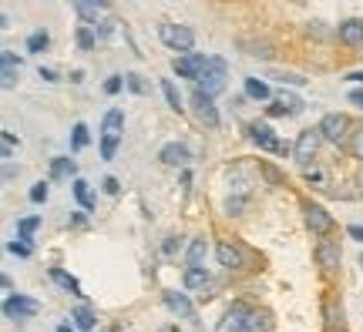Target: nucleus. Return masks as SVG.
Masks as SVG:
<instances>
[{"label":"nucleus","instance_id":"f257e3e1","mask_svg":"<svg viewBox=\"0 0 363 332\" xmlns=\"http://www.w3.org/2000/svg\"><path fill=\"white\" fill-rule=\"evenodd\" d=\"M158 40L169 47V51H179V57H189L195 47V34L189 30L185 24H172V21H165V24H158Z\"/></svg>","mask_w":363,"mask_h":332},{"label":"nucleus","instance_id":"f03ea898","mask_svg":"<svg viewBox=\"0 0 363 332\" xmlns=\"http://www.w3.org/2000/svg\"><path fill=\"white\" fill-rule=\"evenodd\" d=\"M350 118L340 115V111H330V115H323V121H320V134H323V141H330V144H347V138H350Z\"/></svg>","mask_w":363,"mask_h":332},{"label":"nucleus","instance_id":"7ed1b4c3","mask_svg":"<svg viewBox=\"0 0 363 332\" xmlns=\"http://www.w3.org/2000/svg\"><path fill=\"white\" fill-rule=\"evenodd\" d=\"M225 74H229L225 61H222V57H212V61H208V71L199 77L195 91H202V94H208V98H216V94L225 88Z\"/></svg>","mask_w":363,"mask_h":332},{"label":"nucleus","instance_id":"20e7f679","mask_svg":"<svg viewBox=\"0 0 363 332\" xmlns=\"http://www.w3.org/2000/svg\"><path fill=\"white\" fill-rule=\"evenodd\" d=\"M303 218H306V225H310L313 235H320V239H326L330 231L337 229L333 215L326 212L323 205H316V202H303Z\"/></svg>","mask_w":363,"mask_h":332},{"label":"nucleus","instance_id":"39448f33","mask_svg":"<svg viewBox=\"0 0 363 332\" xmlns=\"http://www.w3.org/2000/svg\"><path fill=\"white\" fill-rule=\"evenodd\" d=\"M320 144H323V134H320V128H310L303 131L296 138V144H293V154H296V161L303 168L313 165V158H316V151H320Z\"/></svg>","mask_w":363,"mask_h":332},{"label":"nucleus","instance_id":"423d86ee","mask_svg":"<svg viewBox=\"0 0 363 332\" xmlns=\"http://www.w3.org/2000/svg\"><path fill=\"white\" fill-rule=\"evenodd\" d=\"M208 61L212 57H206V54H189V57H175L172 61V71L179 77H189V81H195L199 84V77L208 71Z\"/></svg>","mask_w":363,"mask_h":332},{"label":"nucleus","instance_id":"0eeeda50","mask_svg":"<svg viewBox=\"0 0 363 332\" xmlns=\"http://www.w3.org/2000/svg\"><path fill=\"white\" fill-rule=\"evenodd\" d=\"M216 258H219V265L225 272H242L246 268V252H242V245H235V242L216 245Z\"/></svg>","mask_w":363,"mask_h":332},{"label":"nucleus","instance_id":"6e6552de","mask_svg":"<svg viewBox=\"0 0 363 332\" xmlns=\"http://www.w3.org/2000/svg\"><path fill=\"white\" fill-rule=\"evenodd\" d=\"M40 312V306L34 299H27V295H7L4 299V316L7 319H34Z\"/></svg>","mask_w":363,"mask_h":332},{"label":"nucleus","instance_id":"1a4fd4ad","mask_svg":"<svg viewBox=\"0 0 363 332\" xmlns=\"http://www.w3.org/2000/svg\"><path fill=\"white\" fill-rule=\"evenodd\" d=\"M246 134L252 144H259L262 151H276L279 154V148H283V141L272 134V128L266 125V121H252V125H246Z\"/></svg>","mask_w":363,"mask_h":332},{"label":"nucleus","instance_id":"9d476101","mask_svg":"<svg viewBox=\"0 0 363 332\" xmlns=\"http://www.w3.org/2000/svg\"><path fill=\"white\" fill-rule=\"evenodd\" d=\"M316 262H320V268H323L326 275H333L340 268V262H343L340 245L333 242V239H320V245H316Z\"/></svg>","mask_w":363,"mask_h":332},{"label":"nucleus","instance_id":"9b49d317","mask_svg":"<svg viewBox=\"0 0 363 332\" xmlns=\"http://www.w3.org/2000/svg\"><path fill=\"white\" fill-rule=\"evenodd\" d=\"M158 158H162V165L182 168V171H189V165H192V151H189L182 141H172V144H165V148L158 151Z\"/></svg>","mask_w":363,"mask_h":332},{"label":"nucleus","instance_id":"f8f14e48","mask_svg":"<svg viewBox=\"0 0 363 332\" xmlns=\"http://www.w3.org/2000/svg\"><path fill=\"white\" fill-rule=\"evenodd\" d=\"M299 111H303V101H299L296 94H289V91H279L269 104L272 118H293V115H299Z\"/></svg>","mask_w":363,"mask_h":332},{"label":"nucleus","instance_id":"ddd939ff","mask_svg":"<svg viewBox=\"0 0 363 332\" xmlns=\"http://www.w3.org/2000/svg\"><path fill=\"white\" fill-rule=\"evenodd\" d=\"M249 312H252V309H249L246 302H233V306L225 309V316H222L216 332H242V322L249 319Z\"/></svg>","mask_w":363,"mask_h":332},{"label":"nucleus","instance_id":"4468645a","mask_svg":"<svg viewBox=\"0 0 363 332\" xmlns=\"http://www.w3.org/2000/svg\"><path fill=\"white\" fill-rule=\"evenodd\" d=\"M192 104H195V115H199V121H202L206 128H219V111H216V104H212V98H208V94L195 91Z\"/></svg>","mask_w":363,"mask_h":332},{"label":"nucleus","instance_id":"2eb2a0df","mask_svg":"<svg viewBox=\"0 0 363 332\" xmlns=\"http://www.w3.org/2000/svg\"><path fill=\"white\" fill-rule=\"evenodd\" d=\"M337 38L343 40V44H350V47H360L363 44V17H347V21H340Z\"/></svg>","mask_w":363,"mask_h":332},{"label":"nucleus","instance_id":"dca6fc26","mask_svg":"<svg viewBox=\"0 0 363 332\" xmlns=\"http://www.w3.org/2000/svg\"><path fill=\"white\" fill-rule=\"evenodd\" d=\"M165 306H169L172 316H179V319H192L195 316V306L192 299L185 292H165Z\"/></svg>","mask_w":363,"mask_h":332},{"label":"nucleus","instance_id":"f3484780","mask_svg":"<svg viewBox=\"0 0 363 332\" xmlns=\"http://www.w3.org/2000/svg\"><path fill=\"white\" fill-rule=\"evenodd\" d=\"M182 285H185L189 292H206L208 285H212V275H208L206 268H185V275H182Z\"/></svg>","mask_w":363,"mask_h":332},{"label":"nucleus","instance_id":"a211bd4d","mask_svg":"<svg viewBox=\"0 0 363 332\" xmlns=\"http://www.w3.org/2000/svg\"><path fill=\"white\" fill-rule=\"evenodd\" d=\"M101 131H104V138H121V131H125V111L111 108L101 121Z\"/></svg>","mask_w":363,"mask_h":332},{"label":"nucleus","instance_id":"6ab92c4d","mask_svg":"<svg viewBox=\"0 0 363 332\" xmlns=\"http://www.w3.org/2000/svg\"><path fill=\"white\" fill-rule=\"evenodd\" d=\"M206 256H208V242H206V239H192L189 252H185L189 268H206Z\"/></svg>","mask_w":363,"mask_h":332},{"label":"nucleus","instance_id":"aec40b11","mask_svg":"<svg viewBox=\"0 0 363 332\" xmlns=\"http://www.w3.org/2000/svg\"><path fill=\"white\" fill-rule=\"evenodd\" d=\"M242 332H272L269 312H262V309H252V312H249V319L242 322Z\"/></svg>","mask_w":363,"mask_h":332},{"label":"nucleus","instance_id":"412c9836","mask_svg":"<svg viewBox=\"0 0 363 332\" xmlns=\"http://www.w3.org/2000/svg\"><path fill=\"white\" fill-rule=\"evenodd\" d=\"M74 11L81 13V21L88 27V24H98V13H108L111 7L108 4H88V0H81V4H74Z\"/></svg>","mask_w":363,"mask_h":332},{"label":"nucleus","instance_id":"4be33fe9","mask_svg":"<svg viewBox=\"0 0 363 332\" xmlns=\"http://www.w3.org/2000/svg\"><path fill=\"white\" fill-rule=\"evenodd\" d=\"M94 312H91L88 306H81V309H74V312H71V326H74V329L78 332H94Z\"/></svg>","mask_w":363,"mask_h":332},{"label":"nucleus","instance_id":"5701e85b","mask_svg":"<svg viewBox=\"0 0 363 332\" xmlns=\"http://www.w3.org/2000/svg\"><path fill=\"white\" fill-rule=\"evenodd\" d=\"M51 279L65 289V292H71V295H84L81 292V282L71 275V272H65V268H51Z\"/></svg>","mask_w":363,"mask_h":332},{"label":"nucleus","instance_id":"b1692460","mask_svg":"<svg viewBox=\"0 0 363 332\" xmlns=\"http://www.w3.org/2000/svg\"><path fill=\"white\" fill-rule=\"evenodd\" d=\"M246 98H252V101H269L272 91L266 81H259V77H246Z\"/></svg>","mask_w":363,"mask_h":332},{"label":"nucleus","instance_id":"393cba45","mask_svg":"<svg viewBox=\"0 0 363 332\" xmlns=\"http://www.w3.org/2000/svg\"><path fill=\"white\" fill-rule=\"evenodd\" d=\"M74 198L84 212H94V195H91V185L84 178H74Z\"/></svg>","mask_w":363,"mask_h":332},{"label":"nucleus","instance_id":"a878e982","mask_svg":"<svg viewBox=\"0 0 363 332\" xmlns=\"http://www.w3.org/2000/svg\"><path fill=\"white\" fill-rule=\"evenodd\" d=\"M343 326H347V322H343V306L330 302V306H326V332H347Z\"/></svg>","mask_w":363,"mask_h":332},{"label":"nucleus","instance_id":"bb28decb","mask_svg":"<svg viewBox=\"0 0 363 332\" xmlns=\"http://www.w3.org/2000/svg\"><path fill=\"white\" fill-rule=\"evenodd\" d=\"M343 148H347V154H350V158L363 161V125H357V128L350 131V138H347V144H343Z\"/></svg>","mask_w":363,"mask_h":332},{"label":"nucleus","instance_id":"cd10ccee","mask_svg":"<svg viewBox=\"0 0 363 332\" xmlns=\"http://www.w3.org/2000/svg\"><path fill=\"white\" fill-rule=\"evenodd\" d=\"M78 175V168L71 158H54L51 161V178H74Z\"/></svg>","mask_w":363,"mask_h":332},{"label":"nucleus","instance_id":"c85d7f7f","mask_svg":"<svg viewBox=\"0 0 363 332\" xmlns=\"http://www.w3.org/2000/svg\"><path fill=\"white\" fill-rule=\"evenodd\" d=\"M48 47H51V34H48V30H34V34L27 38V51L30 54H44Z\"/></svg>","mask_w":363,"mask_h":332},{"label":"nucleus","instance_id":"c756f323","mask_svg":"<svg viewBox=\"0 0 363 332\" xmlns=\"http://www.w3.org/2000/svg\"><path fill=\"white\" fill-rule=\"evenodd\" d=\"M303 178L310 181V185H316V188H326V171H323V165H316V161H313L310 168H303Z\"/></svg>","mask_w":363,"mask_h":332},{"label":"nucleus","instance_id":"7c9ffc66","mask_svg":"<svg viewBox=\"0 0 363 332\" xmlns=\"http://www.w3.org/2000/svg\"><path fill=\"white\" fill-rule=\"evenodd\" d=\"M125 88H128L131 94H148V91H152V84H148L142 74H125Z\"/></svg>","mask_w":363,"mask_h":332},{"label":"nucleus","instance_id":"2f4dec72","mask_svg":"<svg viewBox=\"0 0 363 332\" xmlns=\"http://www.w3.org/2000/svg\"><path fill=\"white\" fill-rule=\"evenodd\" d=\"M162 91H165V101H169L172 111H179V115H182V98H179V88H175V81H162Z\"/></svg>","mask_w":363,"mask_h":332},{"label":"nucleus","instance_id":"473e14b6","mask_svg":"<svg viewBox=\"0 0 363 332\" xmlns=\"http://www.w3.org/2000/svg\"><path fill=\"white\" fill-rule=\"evenodd\" d=\"M88 125H74V131H71V148H74V151H81V148H88Z\"/></svg>","mask_w":363,"mask_h":332},{"label":"nucleus","instance_id":"72a5a7b5","mask_svg":"<svg viewBox=\"0 0 363 332\" xmlns=\"http://www.w3.org/2000/svg\"><path fill=\"white\" fill-rule=\"evenodd\" d=\"M74 38H78L81 51H94V47H98V38H94V34H91V27H84V24L78 27V34H74Z\"/></svg>","mask_w":363,"mask_h":332},{"label":"nucleus","instance_id":"f704fd0d","mask_svg":"<svg viewBox=\"0 0 363 332\" xmlns=\"http://www.w3.org/2000/svg\"><path fill=\"white\" fill-rule=\"evenodd\" d=\"M40 225V218L38 215H30V218H21V222H17V239H30V235H34V229H38Z\"/></svg>","mask_w":363,"mask_h":332},{"label":"nucleus","instance_id":"c9c22d12","mask_svg":"<svg viewBox=\"0 0 363 332\" xmlns=\"http://www.w3.org/2000/svg\"><path fill=\"white\" fill-rule=\"evenodd\" d=\"M272 81H279V84H293V88H303L306 84V77H299V74H289V71H272Z\"/></svg>","mask_w":363,"mask_h":332},{"label":"nucleus","instance_id":"e433bc0d","mask_svg":"<svg viewBox=\"0 0 363 332\" xmlns=\"http://www.w3.org/2000/svg\"><path fill=\"white\" fill-rule=\"evenodd\" d=\"M17 77H21V67H0V88L11 91L17 84Z\"/></svg>","mask_w":363,"mask_h":332},{"label":"nucleus","instance_id":"4c0bfd02","mask_svg":"<svg viewBox=\"0 0 363 332\" xmlns=\"http://www.w3.org/2000/svg\"><path fill=\"white\" fill-rule=\"evenodd\" d=\"M242 47H249V57H262V61H269V44H246V40H242Z\"/></svg>","mask_w":363,"mask_h":332},{"label":"nucleus","instance_id":"58836bf2","mask_svg":"<svg viewBox=\"0 0 363 332\" xmlns=\"http://www.w3.org/2000/svg\"><path fill=\"white\" fill-rule=\"evenodd\" d=\"M48 195H51V188H48V181H38V185L30 188V202H34V205L48 202Z\"/></svg>","mask_w":363,"mask_h":332},{"label":"nucleus","instance_id":"ea45409f","mask_svg":"<svg viewBox=\"0 0 363 332\" xmlns=\"http://www.w3.org/2000/svg\"><path fill=\"white\" fill-rule=\"evenodd\" d=\"M7 248H11L13 256H21V258H27L34 248H30V242H24V239H13V242H7Z\"/></svg>","mask_w":363,"mask_h":332},{"label":"nucleus","instance_id":"a19ab883","mask_svg":"<svg viewBox=\"0 0 363 332\" xmlns=\"http://www.w3.org/2000/svg\"><path fill=\"white\" fill-rule=\"evenodd\" d=\"M115 151H118V138H104V134H101V158H104V161H111V158H115Z\"/></svg>","mask_w":363,"mask_h":332},{"label":"nucleus","instance_id":"79ce46f5","mask_svg":"<svg viewBox=\"0 0 363 332\" xmlns=\"http://www.w3.org/2000/svg\"><path fill=\"white\" fill-rule=\"evenodd\" d=\"M242 208H246V198H235V195L225 198V212H229V215H242Z\"/></svg>","mask_w":363,"mask_h":332},{"label":"nucleus","instance_id":"37998d69","mask_svg":"<svg viewBox=\"0 0 363 332\" xmlns=\"http://www.w3.org/2000/svg\"><path fill=\"white\" fill-rule=\"evenodd\" d=\"M259 171H262V175H266V178H269V185H272V188H279V185H283V175H279V171H276V168H272V165H259Z\"/></svg>","mask_w":363,"mask_h":332},{"label":"nucleus","instance_id":"c03bdc74","mask_svg":"<svg viewBox=\"0 0 363 332\" xmlns=\"http://www.w3.org/2000/svg\"><path fill=\"white\" fill-rule=\"evenodd\" d=\"M121 88H125V77L121 74H115V77H108V81H104V94H118Z\"/></svg>","mask_w":363,"mask_h":332},{"label":"nucleus","instance_id":"a18cd8bd","mask_svg":"<svg viewBox=\"0 0 363 332\" xmlns=\"http://www.w3.org/2000/svg\"><path fill=\"white\" fill-rule=\"evenodd\" d=\"M0 138H4V158H11L13 148H17V138H13V131H4Z\"/></svg>","mask_w":363,"mask_h":332},{"label":"nucleus","instance_id":"49530a36","mask_svg":"<svg viewBox=\"0 0 363 332\" xmlns=\"http://www.w3.org/2000/svg\"><path fill=\"white\" fill-rule=\"evenodd\" d=\"M179 235H169V239H165V245H162V252H165V256H175V252H179Z\"/></svg>","mask_w":363,"mask_h":332},{"label":"nucleus","instance_id":"de8ad7c7","mask_svg":"<svg viewBox=\"0 0 363 332\" xmlns=\"http://www.w3.org/2000/svg\"><path fill=\"white\" fill-rule=\"evenodd\" d=\"M0 64H4V67H21V57H17L13 51H4V54H0Z\"/></svg>","mask_w":363,"mask_h":332},{"label":"nucleus","instance_id":"09e8293b","mask_svg":"<svg viewBox=\"0 0 363 332\" xmlns=\"http://www.w3.org/2000/svg\"><path fill=\"white\" fill-rule=\"evenodd\" d=\"M347 235H350L353 242H360V245H363V225H347Z\"/></svg>","mask_w":363,"mask_h":332},{"label":"nucleus","instance_id":"8fccbe9b","mask_svg":"<svg viewBox=\"0 0 363 332\" xmlns=\"http://www.w3.org/2000/svg\"><path fill=\"white\" fill-rule=\"evenodd\" d=\"M101 188H104L108 195H118V178H111V175H108V178L101 181Z\"/></svg>","mask_w":363,"mask_h":332},{"label":"nucleus","instance_id":"3c124183","mask_svg":"<svg viewBox=\"0 0 363 332\" xmlns=\"http://www.w3.org/2000/svg\"><path fill=\"white\" fill-rule=\"evenodd\" d=\"M38 77H40V81H48V84H54V81H57V74H54L51 67H40V71H38Z\"/></svg>","mask_w":363,"mask_h":332},{"label":"nucleus","instance_id":"603ef678","mask_svg":"<svg viewBox=\"0 0 363 332\" xmlns=\"http://www.w3.org/2000/svg\"><path fill=\"white\" fill-rule=\"evenodd\" d=\"M350 104H357V108L363 111V88H353L350 91Z\"/></svg>","mask_w":363,"mask_h":332},{"label":"nucleus","instance_id":"864d4df0","mask_svg":"<svg viewBox=\"0 0 363 332\" xmlns=\"http://www.w3.org/2000/svg\"><path fill=\"white\" fill-rule=\"evenodd\" d=\"M0 285H4V292H7V295H13V282H11V275H4V279H0Z\"/></svg>","mask_w":363,"mask_h":332},{"label":"nucleus","instance_id":"5fc2aeb1","mask_svg":"<svg viewBox=\"0 0 363 332\" xmlns=\"http://www.w3.org/2000/svg\"><path fill=\"white\" fill-rule=\"evenodd\" d=\"M347 81H357V84H363V71H350V74H347Z\"/></svg>","mask_w":363,"mask_h":332},{"label":"nucleus","instance_id":"6e6d98bb","mask_svg":"<svg viewBox=\"0 0 363 332\" xmlns=\"http://www.w3.org/2000/svg\"><path fill=\"white\" fill-rule=\"evenodd\" d=\"M13 175H17V168H13V165H11V161H7V168H4V178L11 181V178H13Z\"/></svg>","mask_w":363,"mask_h":332},{"label":"nucleus","instance_id":"4d7b16f0","mask_svg":"<svg viewBox=\"0 0 363 332\" xmlns=\"http://www.w3.org/2000/svg\"><path fill=\"white\" fill-rule=\"evenodd\" d=\"M54 332H78V329H74V326H67V322H65V326H57Z\"/></svg>","mask_w":363,"mask_h":332},{"label":"nucleus","instance_id":"13d9d810","mask_svg":"<svg viewBox=\"0 0 363 332\" xmlns=\"http://www.w3.org/2000/svg\"><path fill=\"white\" fill-rule=\"evenodd\" d=\"M162 332H179V329H175V326H165V329H162Z\"/></svg>","mask_w":363,"mask_h":332},{"label":"nucleus","instance_id":"bf43d9fd","mask_svg":"<svg viewBox=\"0 0 363 332\" xmlns=\"http://www.w3.org/2000/svg\"><path fill=\"white\" fill-rule=\"evenodd\" d=\"M357 181H360V188H363V171H360V178H357Z\"/></svg>","mask_w":363,"mask_h":332},{"label":"nucleus","instance_id":"052dcab7","mask_svg":"<svg viewBox=\"0 0 363 332\" xmlns=\"http://www.w3.org/2000/svg\"><path fill=\"white\" fill-rule=\"evenodd\" d=\"M360 268H363V256H360Z\"/></svg>","mask_w":363,"mask_h":332},{"label":"nucleus","instance_id":"680f3d73","mask_svg":"<svg viewBox=\"0 0 363 332\" xmlns=\"http://www.w3.org/2000/svg\"><path fill=\"white\" fill-rule=\"evenodd\" d=\"M118 332H121V329H118Z\"/></svg>","mask_w":363,"mask_h":332}]
</instances>
